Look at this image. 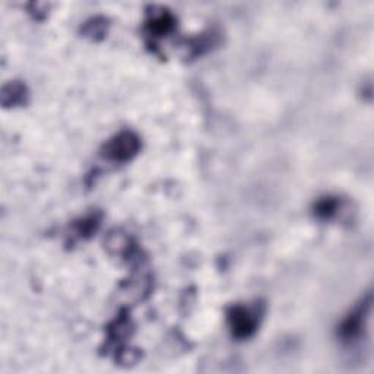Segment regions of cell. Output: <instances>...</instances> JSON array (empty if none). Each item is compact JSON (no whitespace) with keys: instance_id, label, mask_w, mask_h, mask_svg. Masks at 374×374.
<instances>
[{"instance_id":"obj_8","label":"cell","mask_w":374,"mask_h":374,"mask_svg":"<svg viewBox=\"0 0 374 374\" xmlns=\"http://www.w3.org/2000/svg\"><path fill=\"white\" fill-rule=\"evenodd\" d=\"M339 208H341L339 198L324 196L315 203L313 211L319 219H332L335 215L338 214Z\"/></svg>"},{"instance_id":"obj_9","label":"cell","mask_w":374,"mask_h":374,"mask_svg":"<svg viewBox=\"0 0 374 374\" xmlns=\"http://www.w3.org/2000/svg\"><path fill=\"white\" fill-rule=\"evenodd\" d=\"M107 28H109V21L106 18L95 17L84 24L82 32L85 37L93 38V40H101V38L106 37Z\"/></svg>"},{"instance_id":"obj_4","label":"cell","mask_w":374,"mask_h":374,"mask_svg":"<svg viewBox=\"0 0 374 374\" xmlns=\"http://www.w3.org/2000/svg\"><path fill=\"white\" fill-rule=\"evenodd\" d=\"M176 28V18L169 9L162 6H151L147 12L145 31L152 40H160Z\"/></svg>"},{"instance_id":"obj_6","label":"cell","mask_w":374,"mask_h":374,"mask_svg":"<svg viewBox=\"0 0 374 374\" xmlns=\"http://www.w3.org/2000/svg\"><path fill=\"white\" fill-rule=\"evenodd\" d=\"M101 224V214L100 212H91L85 215L84 218H80L78 221H75L72 225L73 234L76 239H89L95 231L98 230Z\"/></svg>"},{"instance_id":"obj_2","label":"cell","mask_w":374,"mask_h":374,"mask_svg":"<svg viewBox=\"0 0 374 374\" xmlns=\"http://www.w3.org/2000/svg\"><path fill=\"white\" fill-rule=\"evenodd\" d=\"M261 320V312L257 308L237 304L228 308L227 324L233 333V337L239 341L249 339L257 330Z\"/></svg>"},{"instance_id":"obj_1","label":"cell","mask_w":374,"mask_h":374,"mask_svg":"<svg viewBox=\"0 0 374 374\" xmlns=\"http://www.w3.org/2000/svg\"><path fill=\"white\" fill-rule=\"evenodd\" d=\"M140 147V138L133 131H122L102 145L101 156L110 162L124 164L138 156Z\"/></svg>"},{"instance_id":"obj_3","label":"cell","mask_w":374,"mask_h":374,"mask_svg":"<svg viewBox=\"0 0 374 374\" xmlns=\"http://www.w3.org/2000/svg\"><path fill=\"white\" fill-rule=\"evenodd\" d=\"M371 312V294H368L366 299L361 300L354 310L348 315L338 328V337L345 344H353L355 342L361 335H363L367 320Z\"/></svg>"},{"instance_id":"obj_5","label":"cell","mask_w":374,"mask_h":374,"mask_svg":"<svg viewBox=\"0 0 374 374\" xmlns=\"http://www.w3.org/2000/svg\"><path fill=\"white\" fill-rule=\"evenodd\" d=\"M28 102V88L19 81H12L2 89V104L3 107H19Z\"/></svg>"},{"instance_id":"obj_7","label":"cell","mask_w":374,"mask_h":374,"mask_svg":"<svg viewBox=\"0 0 374 374\" xmlns=\"http://www.w3.org/2000/svg\"><path fill=\"white\" fill-rule=\"evenodd\" d=\"M216 38H218V35L214 31L205 32V34H200L199 37L190 38L189 46H187V48L190 50V56L196 57V56L205 55L206 51H209L216 44V41H218Z\"/></svg>"}]
</instances>
